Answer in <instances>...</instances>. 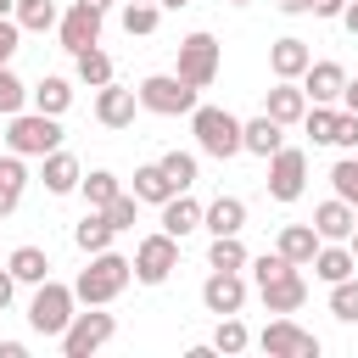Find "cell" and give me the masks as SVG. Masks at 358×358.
<instances>
[{
	"label": "cell",
	"instance_id": "cell-1",
	"mask_svg": "<svg viewBox=\"0 0 358 358\" xmlns=\"http://www.w3.org/2000/svg\"><path fill=\"white\" fill-rule=\"evenodd\" d=\"M134 280V257H123V252H90V268L73 280V296L84 302V308H106L112 296H123V285Z\"/></svg>",
	"mask_w": 358,
	"mask_h": 358
},
{
	"label": "cell",
	"instance_id": "cell-2",
	"mask_svg": "<svg viewBox=\"0 0 358 358\" xmlns=\"http://www.w3.org/2000/svg\"><path fill=\"white\" fill-rule=\"evenodd\" d=\"M190 134H196V145H201L207 157H218V162H229L235 151H246V145H241V117H229L224 106H196V112H190Z\"/></svg>",
	"mask_w": 358,
	"mask_h": 358
},
{
	"label": "cell",
	"instance_id": "cell-3",
	"mask_svg": "<svg viewBox=\"0 0 358 358\" xmlns=\"http://www.w3.org/2000/svg\"><path fill=\"white\" fill-rule=\"evenodd\" d=\"M196 95H201V90H196V84H185L179 73H151V78H140V106H145V112H157V117H179V112L190 117V112L201 106Z\"/></svg>",
	"mask_w": 358,
	"mask_h": 358
},
{
	"label": "cell",
	"instance_id": "cell-4",
	"mask_svg": "<svg viewBox=\"0 0 358 358\" xmlns=\"http://www.w3.org/2000/svg\"><path fill=\"white\" fill-rule=\"evenodd\" d=\"M73 285H62V280H39L34 285V302H28V324L39 330V336H56L62 341V330L73 324Z\"/></svg>",
	"mask_w": 358,
	"mask_h": 358
},
{
	"label": "cell",
	"instance_id": "cell-5",
	"mask_svg": "<svg viewBox=\"0 0 358 358\" xmlns=\"http://www.w3.org/2000/svg\"><path fill=\"white\" fill-rule=\"evenodd\" d=\"M6 145L17 157H50L62 145V123L50 112H11V129H6Z\"/></svg>",
	"mask_w": 358,
	"mask_h": 358
},
{
	"label": "cell",
	"instance_id": "cell-6",
	"mask_svg": "<svg viewBox=\"0 0 358 358\" xmlns=\"http://www.w3.org/2000/svg\"><path fill=\"white\" fill-rule=\"evenodd\" d=\"M173 268H179V235L157 229V235H145V241L134 246V280H140V285H162Z\"/></svg>",
	"mask_w": 358,
	"mask_h": 358
},
{
	"label": "cell",
	"instance_id": "cell-7",
	"mask_svg": "<svg viewBox=\"0 0 358 358\" xmlns=\"http://www.w3.org/2000/svg\"><path fill=\"white\" fill-rule=\"evenodd\" d=\"M185 84H196V90H207L213 78H218V39L213 34H185L179 39V67H173Z\"/></svg>",
	"mask_w": 358,
	"mask_h": 358
},
{
	"label": "cell",
	"instance_id": "cell-8",
	"mask_svg": "<svg viewBox=\"0 0 358 358\" xmlns=\"http://www.w3.org/2000/svg\"><path fill=\"white\" fill-rule=\"evenodd\" d=\"M112 336H117V319H112V313H73V324L62 330V352H67V358H90V352H101Z\"/></svg>",
	"mask_w": 358,
	"mask_h": 358
},
{
	"label": "cell",
	"instance_id": "cell-9",
	"mask_svg": "<svg viewBox=\"0 0 358 358\" xmlns=\"http://www.w3.org/2000/svg\"><path fill=\"white\" fill-rule=\"evenodd\" d=\"M257 347H263L268 358H319V336H313V330H302V324H291L285 313L263 324Z\"/></svg>",
	"mask_w": 358,
	"mask_h": 358
},
{
	"label": "cell",
	"instance_id": "cell-10",
	"mask_svg": "<svg viewBox=\"0 0 358 358\" xmlns=\"http://www.w3.org/2000/svg\"><path fill=\"white\" fill-rule=\"evenodd\" d=\"M302 190H308V151L280 145V151L268 157V196H274V201H296Z\"/></svg>",
	"mask_w": 358,
	"mask_h": 358
},
{
	"label": "cell",
	"instance_id": "cell-11",
	"mask_svg": "<svg viewBox=\"0 0 358 358\" xmlns=\"http://www.w3.org/2000/svg\"><path fill=\"white\" fill-rule=\"evenodd\" d=\"M241 302H246V280H241V268H213L207 280H201V308L207 313H241Z\"/></svg>",
	"mask_w": 358,
	"mask_h": 358
},
{
	"label": "cell",
	"instance_id": "cell-12",
	"mask_svg": "<svg viewBox=\"0 0 358 358\" xmlns=\"http://www.w3.org/2000/svg\"><path fill=\"white\" fill-rule=\"evenodd\" d=\"M56 34H62V50H95L101 45V11H90V6H67L62 11V22H56Z\"/></svg>",
	"mask_w": 358,
	"mask_h": 358
},
{
	"label": "cell",
	"instance_id": "cell-13",
	"mask_svg": "<svg viewBox=\"0 0 358 358\" xmlns=\"http://www.w3.org/2000/svg\"><path fill=\"white\" fill-rule=\"evenodd\" d=\"M134 106H140V90H123V84H101L95 90V117L106 129H129L134 123Z\"/></svg>",
	"mask_w": 358,
	"mask_h": 358
},
{
	"label": "cell",
	"instance_id": "cell-14",
	"mask_svg": "<svg viewBox=\"0 0 358 358\" xmlns=\"http://www.w3.org/2000/svg\"><path fill=\"white\" fill-rule=\"evenodd\" d=\"M257 291H263V308H268V313H296V308L308 302V280H302L296 268H285V274L263 280Z\"/></svg>",
	"mask_w": 358,
	"mask_h": 358
},
{
	"label": "cell",
	"instance_id": "cell-15",
	"mask_svg": "<svg viewBox=\"0 0 358 358\" xmlns=\"http://www.w3.org/2000/svg\"><path fill=\"white\" fill-rule=\"evenodd\" d=\"M313 229H319V241H347L358 229V207L341 201V196H330V201L313 207Z\"/></svg>",
	"mask_w": 358,
	"mask_h": 358
},
{
	"label": "cell",
	"instance_id": "cell-16",
	"mask_svg": "<svg viewBox=\"0 0 358 358\" xmlns=\"http://www.w3.org/2000/svg\"><path fill=\"white\" fill-rule=\"evenodd\" d=\"M302 90H308V101L336 106V101H341V90H347V67H341V62H313V67L302 73Z\"/></svg>",
	"mask_w": 358,
	"mask_h": 358
},
{
	"label": "cell",
	"instance_id": "cell-17",
	"mask_svg": "<svg viewBox=\"0 0 358 358\" xmlns=\"http://www.w3.org/2000/svg\"><path fill=\"white\" fill-rule=\"evenodd\" d=\"M263 112H268L274 123H302V117H308V90H302L296 78H280V84L268 90Z\"/></svg>",
	"mask_w": 358,
	"mask_h": 358
},
{
	"label": "cell",
	"instance_id": "cell-18",
	"mask_svg": "<svg viewBox=\"0 0 358 358\" xmlns=\"http://www.w3.org/2000/svg\"><path fill=\"white\" fill-rule=\"evenodd\" d=\"M39 162H45V173H39V179H45V190H50V196H73V190L84 185V168H78V157H73V151H62V145H56V151H50V157H39Z\"/></svg>",
	"mask_w": 358,
	"mask_h": 358
},
{
	"label": "cell",
	"instance_id": "cell-19",
	"mask_svg": "<svg viewBox=\"0 0 358 358\" xmlns=\"http://www.w3.org/2000/svg\"><path fill=\"white\" fill-rule=\"evenodd\" d=\"M268 67H274V78H302V73L313 67L308 39H274V45H268Z\"/></svg>",
	"mask_w": 358,
	"mask_h": 358
},
{
	"label": "cell",
	"instance_id": "cell-20",
	"mask_svg": "<svg viewBox=\"0 0 358 358\" xmlns=\"http://www.w3.org/2000/svg\"><path fill=\"white\" fill-rule=\"evenodd\" d=\"M308 268H313L324 285H336V280H347V274L358 268V257H352V246H347V241H324V246L313 252V263H308Z\"/></svg>",
	"mask_w": 358,
	"mask_h": 358
},
{
	"label": "cell",
	"instance_id": "cell-21",
	"mask_svg": "<svg viewBox=\"0 0 358 358\" xmlns=\"http://www.w3.org/2000/svg\"><path fill=\"white\" fill-rule=\"evenodd\" d=\"M201 229H213V235H241V229H246V201H241V196H218L213 207H201Z\"/></svg>",
	"mask_w": 358,
	"mask_h": 358
},
{
	"label": "cell",
	"instance_id": "cell-22",
	"mask_svg": "<svg viewBox=\"0 0 358 358\" xmlns=\"http://www.w3.org/2000/svg\"><path fill=\"white\" fill-rule=\"evenodd\" d=\"M280 129H285V123H274V117L263 112V117H252V123H241V145H246L252 157H274V151L285 145V134H280Z\"/></svg>",
	"mask_w": 358,
	"mask_h": 358
},
{
	"label": "cell",
	"instance_id": "cell-23",
	"mask_svg": "<svg viewBox=\"0 0 358 358\" xmlns=\"http://www.w3.org/2000/svg\"><path fill=\"white\" fill-rule=\"evenodd\" d=\"M274 246H280V252H285L296 268H308V263H313V252H319L324 241H319V229H313V224H285Z\"/></svg>",
	"mask_w": 358,
	"mask_h": 358
},
{
	"label": "cell",
	"instance_id": "cell-24",
	"mask_svg": "<svg viewBox=\"0 0 358 358\" xmlns=\"http://www.w3.org/2000/svg\"><path fill=\"white\" fill-rule=\"evenodd\" d=\"M162 229H168V235H179V241H185V235H190V229H201V207H196V201H190V196H185V190H173V196H168V201H162Z\"/></svg>",
	"mask_w": 358,
	"mask_h": 358
},
{
	"label": "cell",
	"instance_id": "cell-25",
	"mask_svg": "<svg viewBox=\"0 0 358 358\" xmlns=\"http://www.w3.org/2000/svg\"><path fill=\"white\" fill-rule=\"evenodd\" d=\"M112 235H117V224L101 213V207H90L84 218H78V229H73V241H78V252H106L112 246Z\"/></svg>",
	"mask_w": 358,
	"mask_h": 358
},
{
	"label": "cell",
	"instance_id": "cell-26",
	"mask_svg": "<svg viewBox=\"0 0 358 358\" xmlns=\"http://www.w3.org/2000/svg\"><path fill=\"white\" fill-rule=\"evenodd\" d=\"M28 101H34V112H50V117H62V112L73 106V84L50 73V78H39V84L28 90Z\"/></svg>",
	"mask_w": 358,
	"mask_h": 358
},
{
	"label": "cell",
	"instance_id": "cell-27",
	"mask_svg": "<svg viewBox=\"0 0 358 358\" xmlns=\"http://www.w3.org/2000/svg\"><path fill=\"white\" fill-rule=\"evenodd\" d=\"M6 268L17 274V285H39V280H50V257H45V246H17V252L6 257Z\"/></svg>",
	"mask_w": 358,
	"mask_h": 358
},
{
	"label": "cell",
	"instance_id": "cell-28",
	"mask_svg": "<svg viewBox=\"0 0 358 358\" xmlns=\"http://www.w3.org/2000/svg\"><path fill=\"white\" fill-rule=\"evenodd\" d=\"M22 185H28V168H22V157L11 151V157H0V218H11L17 213V201H22Z\"/></svg>",
	"mask_w": 358,
	"mask_h": 358
},
{
	"label": "cell",
	"instance_id": "cell-29",
	"mask_svg": "<svg viewBox=\"0 0 358 358\" xmlns=\"http://www.w3.org/2000/svg\"><path fill=\"white\" fill-rule=\"evenodd\" d=\"M134 196H140V201H157V207L173 196V179L162 173V162H145V168H134Z\"/></svg>",
	"mask_w": 358,
	"mask_h": 358
},
{
	"label": "cell",
	"instance_id": "cell-30",
	"mask_svg": "<svg viewBox=\"0 0 358 358\" xmlns=\"http://www.w3.org/2000/svg\"><path fill=\"white\" fill-rule=\"evenodd\" d=\"M11 17L22 22V34H45V28H56V22H62L56 0H17V11H11Z\"/></svg>",
	"mask_w": 358,
	"mask_h": 358
},
{
	"label": "cell",
	"instance_id": "cell-31",
	"mask_svg": "<svg viewBox=\"0 0 358 358\" xmlns=\"http://www.w3.org/2000/svg\"><path fill=\"white\" fill-rule=\"evenodd\" d=\"M336 123H341V112H336V106H324V101H313V106H308V117H302V129H308V140H313V145H336Z\"/></svg>",
	"mask_w": 358,
	"mask_h": 358
},
{
	"label": "cell",
	"instance_id": "cell-32",
	"mask_svg": "<svg viewBox=\"0 0 358 358\" xmlns=\"http://www.w3.org/2000/svg\"><path fill=\"white\" fill-rule=\"evenodd\" d=\"M252 257H246V246H241V235H213V246H207V268H246Z\"/></svg>",
	"mask_w": 358,
	"mask_h": 358
},
{
	"label": "cell",
	"instance_id": "cell-33",
	"mask_svg": "<svg viewBox=\"0 0 358 358\" xmlns=\"http://www.w3.org/2000/svg\"><path fill=\"white\" fill-rule=\"evenodd\" d=\"M73 62H78V78H84L90 90H101V84H112V56H106V50H78Z\"/></svg>",
	"mask_w": 358,
	"mask_h": 358
},
{
	"label": "cell",
	"instance_id": "cell-34",
	"mask_svg": "<svg viewBox=\"0 0 358 358\" xmlns=\"http://www.w3.org/2000/svg\"><path fill=\"white\" fill-rule=\"evenodd\" d=\"M330 313H336L341 324H358V280H352V274L330 285Z\"/></svg>",
	"mask_w": 358,
	"mask_h": 358
},
{
	"label": "cell",
	"instance_id": "cell-35",
	"mask_svg": "<svg viewBox=\"0 0 358 358\" xmlns=\"http://www.w3.org/2000/svg\"><path fill=\"white\" fill-rule=\"evenodd\" d=\"M157 162H162V173L173 179V190H190V185H196V157H190V151H162Z\"/></svg>",
	"mask_w": 358,
	"mask_h": 358
},
{
	"label": "cell",
	"instance_id": "cell-36",
	"mask_svg": "<svg viewBox=\"0 0 358 358\" xmlns=\"http://www.w3.org/2000/svg\"><path fill=\"white\" fill-rule=\"evenodd\" d=\"M157 22H162V11H157L151 0H129V6H123V28H129V34H157Z\"/></svg>",
	"mask_w": 358,
	"mask_h": 358
},
{
	"label": "cell",
	"instance_id": "cell-37",
	"mask_svg": "<svg viewBox=\"0 0 358 358\" xmlns=\"http://www.w3.org/2000/svg\"><path fill=\"white\" fill-rule=\"evenodd\" d=\"M78 190L90 196V207H106L112 196H123V190H117V173H106V168H95V173H90V179H84Z\"/></svg>",
	"mask_w": 358,
	"mask_h": 358
},
{
	"label": "cell",
	"instance_id": "cell-38",
	"mask_svg": "<svg viewBox=\"0 0 358 358\" xmlns=\"http://www.w3.org/2000/svg\"><path fill=\"white\" fill-rule=\"evenodd\" d=\"M246 341H252V336H246V324H241L235 313H224V319H218V336H213V347H218V352H246Z\"/></svg>",
	"mask_w": 358,
	"mask_h": 358
},
{
	"label": "cell",
	"instance_id": "cell-39",
	"mask_svg": "<svg viewBox=\"0 0 358 358\" xmlns=\"http://www.w3.org/2000/svg\"><path fill=\"white\" fill-rule=\"evenodd\" d=\"M22 101H28V84H22V78L0 62V112L11 117V112H22Z\"/></svg>",
	"mask_w": 358,
	"mask_h": 358
},
{
	"label": "cell",
	"instance_id": "cell-40",
	"mask_svg": "<svg viewBox=\"0 0 358 358\" xmlns=\"http://www.w3.org/2000/svg\"><path fill=\"white\" fill-rule=\"evenodd\" d=\"M330 185H336V196H341V201H352V207H358V157H341V162L330 168Z\"/></svg>",
	"mask_w": 358,
	"mask_h": 358
},
{
	"label": "cell",
	"instance_id": "cell-41",
	"mask_svg": "<svg viewBox=\"0 0 358 358\" xmlns=\"http://www.w3.org/2000/svg\"><path fill=\"white\" fill-rule=\"evenodd\" d=\"M101 213H106V218H112L117 229H134V213H140V196H112V201H106Z\"/></svg>",
	"mask_w": 358,
	"mask_h": 358
},
{
	"label": "cell",
	"instance_id": "cell-42",
	"mask_svg": "<svg viewBox=\"0 0 358 358\" xmlns=\"http://www.w3.org/2000/svg\"><path fill=\"white\" fill-rule=\"evenodd\" d=\"M17 39H22V22L17 17H0V62L17 56Z\"/></svg>",
	"mask_w": 358,
	"mask_h": 358
},
{
	"label": "cell",
	"instance_id": "cell-43",
	"mask_svg": "<svg viewBox=\"0 0 358 358\" xmlns=\"http://www.w3.org/2000/svg\"><path fill=\"white\" fill-rule=\"evenodd\" d=\"M336 145H341V151H358V112H341V123H336Z\"/></svg>",
	"mask_w": 358,
	"mask_h": 358
},
{
	"label": "cell",
	"instance_id": "cell-44",
	"mask_svg": "<svg viewBox=\"0 0 358 358\" xmlns=\"http://www.w3.org/2000/svg\"><path fill=\"white\" fill-rule=\"evenodd\" d=\"M11 291H17V274H11V268H0V313L11 308Z\"/></svg>",
	"mask_w": 358,
	"mask_h": 358
},
{
	"label": "cell",
	"instance_id": "cell-45",
	"mask_svg": "<svg viewBox=\"0 0 358 358\" xmlns=\"http://www.w3.org/2000/svg\"><path fill=\"white\" fill-rule=\"evenodd\" d=\"M347 0H313V17H341Z\"/></svg>",
	"mask_w": 358,
	"mask_h": 358
},
{
	"label": "cell",
	"instance_id": "cell-46",
	"mask_svg": "<svg viewBox=\"0 0 358 358\" xmlns=\"http://www.w3.org/2000/svg\"><path fill=\"white\" fill-rule=\"evenodd\" d=\"M285 17H302V11H313V0H274Z\"/></svg>",
	"mask_w": 358,
	"mask_h": 358
},
{
	"label": "cell",
	"instance_id": "cell-47",
	"mask_svg": "<svg viewBox=\"0 0 358 358\" xmlns=\"http://www.w3.org/2000/svg\"><path fill=\"white\" fill-rule=\"evenodd\" d=\"M341 28L358 39V0H347V11H341Z\"/></svg>",
	"mask_w": 358,
	"mask_h": 358
},
{
	"label": "cell",
	"instance_id": "cell-48",
	"mask_svg": "<svg viewBox=\"0 0 358 358\" xmlns=\"http://www.w3.org/2000/svg\"><path fill=\"white\" fill-rule=\"evenodd\" d=\"M341 106H347V112H358V78H347V90H341Z\"/></svg>",
	"mask_w": 358,
	"mask_h": 358
},
{
	"label": "cell",
	"instance_id": "cell-49",
	"mask_svg": "<svg viewBox=\"0 0 358 358\" xmlns=\"http://www.w3.org/2000/svg\"><path fill=\"white\" fill-rule=\"evenodd\" d=\"M0 358H22V341H0Z\"/></svg>",
	"mask_w": 358,
	"mask_h": 358
},
{
	"label": "cell",
	"instance_id": "cell-50",
	"mask_svg": "<svg viewBox=\"0 0 358 358\" xmlns=\"http://www.w3.org/2000/svg\"><path fill=\"white\" fill-rule=\"evenodd\" d=\"M73 6H90V11H101V17L112 11V0H73Z\"/></svg>",
	"mask_w": 358,
	"mask_h": 358
},
{
	"label": "cell",
	"instance_id": "cell-51",
	"mask_svg": "<svg viewBox=\"0 0 358 358\" xmlns=\"http://www.w3.org/2000/svg\"><path fill=\"white\" fill-rule=\"evenodd\" d=\"M11 11H17V0H0V17H11Z\"/></svg>",
	"mask_w": 358,
	"mask_h": 358
},
{
	"label": "cell",
	"instance_id": "cell-52",
	"mask_svg": "<svg viewBox=\"0 0 358 358\" xmlns=\"http://www.w3.org/2000/svg\"><path fill=\"white\" fill-rule=\"evenodd\" d=\"M347 246H352V257H358V229H352V235H347Z\"/></svg>",
	"mask_w": 358,
	"mask_h": 358
},
{
	"label": "cell",
	"instance_id": "cell-53",
	"mask_svg": "<svg viewBox=\"0 0 358 358\" xmlns=\"http://www.w3.org/2000/svg\"><path fill=\"white\" fill-rule=\"evenodd\" d=\"M162 6H173V11H179V6H190V0H162Z\"/></svg>",
	"mask_w": 358,
	"mask_h": 358
},
{
	"label": "cell",
	"instance_id": "cell-54",
	"mask_svg": "<svg viewBox=\"0 0 358 358\" xmlns=\"http://www.w3.org/2000/svg\"><path fill=\"white\" fill-rule=\"evenodd\" d=\"M229 6H252V0H229Z\"/></svg>",
	"mask_w": 358,
	"mask_h": 358
}]
</instances>
